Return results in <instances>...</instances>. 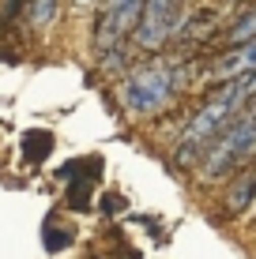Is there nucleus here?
I'll return each mask as SVG.
<instances>
[{"instance_id":"2","label":"nucleus","mask_w":256,"mask_h":259,"mask_svg":"<svg viewBox=\"0 0 256 259\" xmlns=\"http://www.w3.org/2000/svg\"><path fill=\"white\" fill-rule=\"evenodd\" d=\"M173 91H177V71L162 60H151V64L132 68V75L125 79V109L136 113V117H151V113H162L170 105Z\"/></svg>"},{"instance_id":"3","label":"nucleus","mask_w":256,"mask_h":259,"mask_svg":"<svg viewBox=\"0 0 256 259\" xmlns=\"http://www.w3.org/2000/svg\"><path fill=\"white\" fill-rule=\"evenodd\" d=\"M252 154H256V113L252 117H241V120H230L218 132V139L211 143L207 154H204L200 173H204V181H218L230 169L245 165Z\"/></svg>"},{"instance_id":"11","label":"nucleus","mask_w":256,"mask_h":259,"mask_svg":"<svg viewBox=\"0 0 256 259\" xmlns=\"http://www.w3.org/2000/svg\"><path fill=\"white\" fill-rule=\"evenodd\" d=\"M252 102H256V98H252Z\"/></svg>"},{"instance_id":"7","label":"nucleus","mask_w":256,"mask_h":259,"mask_svg":"<svg viewBox=\"0 0 256 259\" xmlns=\"http://www.w3.org/2000/svg\"><path fill=\"white\" fill-rule=\"evenodd\" d=\"M252 38H256V8H252L249 15H245V19H237V26H234L230 34H226L230 49H234V46H245V41H252Z\"/></svg>"},{"instance_id":"1","label":"nucleus","mask_w":256,"mask_h":259,"mask_svg":"<svg viewBox=\"0 0 256 259\" xmlns=\"http://www.w3.org/2000/svg\"><path fill=\"white\" fill-rule=\"evenodd\" d=\"M249 98H256V71L252 75H241V79H230L218 94H211L207 105L189 120V128L181 132V143H177V150H173V162L189 165L192 158H204L207 147L218 139V132L237 117V109H241Z\"/></svg>"},{"instance_id":"5","label":"nucleus","mask_w":256,"mask_h":259,"mask_svg":"<svg viewBox=\"0 0 256 259\" xmlns=\"http://www.w3.org/2000/svg\"><path fill=\"white\" fill-rule=\"evenodd\" d=\"M147 0H105L102 23H98V49H113L125 34H136V26L143 23Z\"/></svg>"},{"instance_id":"6","label":"nucleus","mask_w":256,"mask_h":259,"mask_svg":"<svg viewBox=\"0 0 256 259\" xmlns=\"http://www.w3.org/2000/svg\"><path fill=\"white\" fill-rule=\"evenodd\" d=\"M252 71H256V38L245 41V46H234V49L215 64V75L223 79V83L241 79V75H252Z\"/></svg>"},{"instance_id":"8","label":"nucleus","mask_w":256,"mask_h":259,"mask_svg":"<svg viewBox=\"0 0 256 259\" xmlns=\"http://www.w3.org/2000/svg\"><path fill=\"white\" fill-rule=\"evenodd\" d=\"M23 154L30 158V162H42V158L49 154V136L46 132H30V136L23 139Z\"/></svg>"},{"instance_id":"4","label":"nucleus","mask_w":256,"mask_h":259,"mask_svg":"<svg viewBox=\"0 0 256 259\" xmlns=\"http://www.w3.org/2000/svg\"><path fill=\"white\" fill-rule=\"evenodd\" d=\"M185 19V0H147L143 23L136 26V46L139 49H158L181 30Z\"/></svg>"},{"instance_id":"10","label":"nucleus","mask_w":256,"mask_h":259,"mask_svg":"<svg viewBox=\"0 0 256 259\" xmlns=\"http://www.w3.org/2000/svg\"><path fill=\"white\" fill-rule=\"evenodd\" d=\"M30 12H34V23H38V26H46V23L53 19V15H57V0H34V8H30Z\"/></svg>"},{"instance_id":"9","label":"nucleus","mask_w":256,"mask_h":259,"mask_svg":"<svg viewBox=\"0 0 256 259\" xmlns=\"http://www.w3.org/2000/svg\"><path fill=\"white\" fill-rule=\"evenodd\" d=\"M252 188H256V169H252L249 177H245V181H237V188L230 192V210H234V214H237V210L245 207V203L252 199Z\"/></svg>"}]
</instances>
